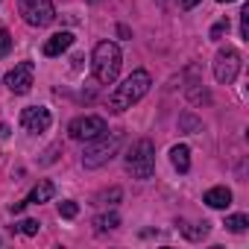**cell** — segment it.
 <instances>
[{
  "instance_id": "cell-1",
  "label": "cell",
  "mask_w": 249,
  "mask_h": 249,
  "mask_svg": "<svg viewBox=\"0 0 249 249\" xmlns=\"http://www.w3.org/2000/svg\"><path fill=\"white\" fill-rule=\"evenodd\" d=\"M147 91H150V73H147V71H132L126 79H123V82L111 91L108 108H111V111H126V108H132Z\"/></svg>"
},
{
  "instance_id": "cell-2",
  "label": "cell",
  "mask_w": 249,
  "mask_h": 249,
  "mask_svg": "<svg viewBox=\"0 0 249 249\" xmlns=\"http://www.w3.org/2000/svg\"><path fill=\"white\" fill-rule=\"evenodd\" d=\"M91 65H94L97 82L111 85L117 79V73H120V47L111 44V41H100L97 50H94V62Z\"/></svg>"
},
{
  "instance_id": "cell-3",
  "label": "cell",
  "mask_w": 249,
  "mask_h": 249,
  "mask_svg": "<svg viewBox=\"0 0 249 249\" xmlns=\"http://www.w3.org/2000/svg\"><path fill=\"white\" fill-rule=\"evenodd\" d=\"M126 170L135 179H150L153 176V170H156V147H153V141L141 138V141H135L129 147V153H126Z\"/></svg>"
},
{
  "instance_id": "cell-4",
  "label": "cell",
  "mask_w": 249,
  "mask_h": 249,
  "mask_svg": "<svg viewBox=\"0 0 249 249\" xmlns=\"http://www.w3.org/2000/svg\"><path fill=\"white\" fill-rule=\"evenodd\" d=\"M91 147L85 150V156H82V164L88 167V170H94V167H103L106 161H111V156L117 153V147H120V135L117 132H111V135H100V138H94V141H88Z\"/></svg>"
},
{
  "instance_id": "cell-5",
  "label": "cell",
  "mask_w": 249,
  "mask_h": 249,
  "mask_svg": "<svg viewBox=\"0 0 249 249\" xmlns=\"http://www.w3.org/2000/svg\"><path fill=\"white\" fill-rule=\"evenodd\" d=\"M237 71H240V53L234 47H223L217 53V59H214V76H217V82L231 85L237 79Z\"/></svg>"
},
{
  "instance_id": "cell-6",
  "label": "cell",
  "mask_w": 249,
  "mask_h": 249,
  "mask_svg": "<svg viewBox=\"0 0 249 249\" xmlns=\"http://www.w3.org/2000/svg\"><path fill=\"white\" fill-rule=\"evenodd\" d=\"M68 132H71L73 141H94V138H100V135L108 132V129H106V120H103V117L85 114V117H76V120L71 123Z\"/></svg>"
},
{
  "instance_id": "cell-7",
  "label": "cell",
  "mask_w": 249,
  "mask_h": 249,
  "mask_svg": "<svg viewBox=\"0 0 249 249\" xmlns=\"http://www.w3.org/2000/svg\"><path fill=\"white\" fill-rule=\"evenodd\" d=\"M21 15L30 27H47L56 18V9L50 0H24L21 3Z\"/></svg>"
},
{
  "instance_id": "cell-8",
  "label": "cell",
  "mask_w": 249,
  "mask_h": 249,
  "mask_svg": "<svg viewBox=\"0 0 249 249\" xmlns=\"http://www.w3.org/2000/svg\"><path fill=\"white\" fill-rule=\"evenodd\" d=\"M33 76H36L33 62H21V65H15V68L6 73V85H9L12 94H27V91L33 88Z\"/></svg>"
},
{
  "instance_id": "cell-9",
  "label": "cell",
  "mask_w": 249,
  "mask_h": 249,
  "mask_svg": "<svg viewBox=\"0 0 249 249\" xmlns=\"http://www.w3.org/2000/svg\"><path fill=\"white\" fill-rule=\"evenodd\" d=\"M50 120H53V117H50V111H47L44 106H30V108L21 111V126H24L27 132H33V135L47 132Z\"/></svg>"
},
{
  "instance_id": "cell-10",
  "label": "cell",
  "mask_w": 249,
  "mask_h": 249,
  "mask_svg": "<svg viewBox=\"0 0 249 249\" xmlns=\"http://www.w3.org/2000/svg\"><path fill=\"white\" fill-rule=\"evenodd\" d=\"M71 44H73V33H56L53 38H47V44H44V56H62Z\"/></svg>"
},
{
  "instance_id": "cell-11",
  "label": "cell",
  "mask_w": 249,
  "mask_h": 249,
  "mask_svg": "<svg viewBox=\"0 0 249 249\" xmlns=\"http://www.w3.org/2000/svg\"><path fill=\"white\" fill-rule=\"evenodd\" d=\"M202 202L211 205V208H229V205H231V191L223 188V185H220V188H211V191H205Z\"/></svg>"
},
{
  "instance_id": "cell-12",
  "label": "cell",
  "mask_w": 249,
  "mask_h": 249,
  "mask_svg": "<svg viewBox=\"0 0 249 249\" xmlns=\"http://www.w3.org/2000/svg\"><path fill=\"white\" fill-rule=\"evenodd\" d=\"M53 194H56V188H53V182H47V179H41L36 188H33V194L27 196V205H38V202H47V199H53Z\"/></svg>"
},
{
  "instance_id": "cell-13",
  "label": "cell",
  "mask_w": 249,
  "mask_h": 249,
  "mask_svg": "<svg viewBox=\"0 0 249 249\" xmlns=\"http://www.w3.org/2000/svg\"><path fill=\"white\" fill-rule=\"evenodd\" d=\"M170 161H173V167H176L179 173H188V170H191V150L182 147V144L173 147V150H170Z\"/></svg>"
},
{
  "instance_id": "cell-14",
  "label": "cell",
  "mask_w": 249,
  "mask_h": 249,
  "mask_svg": "<svg viewBox=\"0 0 249 249\" xmlns=\"http://www.w3.org/2000/svg\"><path fill=\"white\" fill-rule=\"evenodd\" d=\"M179 229H182V234L191 237V240H202V237L208 234V223H179Z\"/></svg>"
},
{
  "instance_id": "cell-15",
  "label": "cell",
  "mask_w": 249,
  "mask_h": 249,
  "mask_svg": "<svg viewBox=\"0 0 249 249\" xmlns=\"http://www.w3.org/2000/svg\"><path fill=\"white\" fill-rule=\"evenodd\" d=\"M117 226H120V217L117 214H100L94 220V229L97 231H108V229H117Z\"/></svg>"
},
{
  "instance_id": "cell-16",
  "label": "cell",
  "mask_w": 249,
  "mask_h": 249,
  "mask_svg": "<svg viewBox=\"0 0 249 249\" xmlns=\"http://www.w3.org/2000/svg\"><path fill=\"white\" fill-rule=\"evenodd\" d=\"M229 231H246V226H249V220H246V214H234V217H226V223H223Z\"/></svg>"
},
{
  "instance_id": "cell-17",
  "label": "cell",
  "mask_w": 249,
  "mask_h": 249,
  "mask_svg": "<svg viewBox=\"0 0 249 249\" xmlns=\"http://www.w3.org/2000/svg\"><path fill=\"white\" fill-rule=\"evenodd\" d=\"M123 196V191L120 188H111V191H103L100 196H97V205H114L117 199Z\"/></svg>"
},
{
  "instance_id": "cell-18",
  "label": "cell",
  "mask_w": 249,
  "mask_h": 249,
  "mask_svg": "<svg viewBox=\"0 0 249 249\" xmlns=\"http://www.w3.org/2000/svg\"><path fill=\"white\" fill-rule=\"evenodd\" d=\"M59 214H62L65 220H73V217L79 214V205L71 202V199H65V202H59Z\"/></svg>"
},
{
  "instance_id": "cell-19",
  "label": "cell",
  "mask_w": 249,
  "mask_h": 249,
  "mask_svg": "<svg viewBox=\"0 0 249 249\" xmlns=\"http://www.w3.org/2000/svg\"><path fill=\"white\" fill-rule=\"evenodd\" d=\"M179 123H182V129H185V132H199V129H202V123H199L196 117H191V114H182Z\"/></svg>"
},
{
  "instance_id": "cell-20",
  "label": "cell",
  "mask_w": 249,
  "mask_h": 249,
  "mask_svg": "<svg viewBox=\"0 0 249 249\" xmlns=\"http://www.w3.org/2000/svg\"><path fill=\"white\" fill-rule=\"evenodd\" d=\"M9 50H12V36H9V30H0V59H6Z\"/></svg>"
},
{
  "instance_id": "cell-21",
  "label": "cell",
  "mask_w": 249,
  "mask_h": 249,
  "mask_svg": "<svg viewBox=\"0 0 249 249\" xmlns=\"http://www.w3.org/2000/svg\"><path fill=\"white\" fill-rule=\"evenodd\" d=\"M240 36H243V41H249V6L240 9Z\"/></svg>"
},
{
  "instance_id": "cell-22",
  "label": "cell",
  "mask_w": 249,
  "mask_h": 249,
  "mask_svg": "<svg viewBox=\"0 0 249 249\" xmlns=\"http://www.w3.org/2000/svg\"><path fill=\"white\" fill-rule=\"evenodd\" d=\"M223 33H229V21H226V18H223V21H217V24L211 27V38L217 41V38H220Z\"/></svg>"
},
{
  "instance_id": "cell-23",
  "label": "cell",
  "mask_w": 249,
  "mask_h": 249,
  "mask_svg": "<svg viewBox=\"0 0 249 249\" xmlns=\"http://www.w3.org/2000/svg\"><path fill=\"white\" fill-rule=\"evenodd\" d=\"M191 100H194V103H208L211 97H208L205 88H191Z\"/></svg>"
},
{
  "instance_id": "cell-24",
  "label": "cell",
  "mask_w": 249,
  "mask_h": 249,
  "mask_svg": "<svg viewBox=\"0 0 249 249\" xmlns=\"http://www.w3.org/2000/svg\"><path fill=\"white\" fill-rule=\"evenodd\" d=\"M21 231H24V234H30V237H33V234H38V220H24V223H21Z\"/></svg>"
},
{
  "instance_id": "cell-25",
  "label": "cell",
  "mask_w": 249,
  "mask_h": 249,
  "mask_svg": "<svg viewBox=\"0 0 249 249\" xmlns=\"http://www.w3.org/2000/svg\"><path fill=\"white\" fill-rule=\"evenodd\" d=\"M176 3H179V9H194L199 0H176Z\"/></svg>"
},
{
  "instance_id": "cell-26",
  "label": "cell",
  "mask_w": 249,
  "mask_h": 249,
  "mask_svg": "<svg viewBox=\"0 0 249 249\" xmlns=\"http://www.w3.org/2000/svg\"><path fill=\"white\" fill-rule=\"evenodd\" d=\"M24 205H27V199H24V202H15V205H12V211H15V214H21V211H24Z\"/></svg>"
},
{
  "instance_id": "cell-27",
  "label": "cell",
  "mask_w": 249,
  "mask_h": 249,
  "mask_svg": "<svg viewBox=\"0 0 249 249\" xmlns=\"http://www.w3.org/2000/svg\"><path fill=\"white\" fill-rule=\"evenodd\" d=\"M220 3H231V0H220Z\"/></svg>"
}]
</instances>
